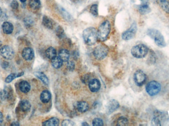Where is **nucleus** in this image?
Wrapping results in <instances>:
<instances>
[{
  "mask_svg": "<svg viewBox=\"0 0 169 126\" xmlns=\"http://www.w3.org/2000/svg\"><path fill=\"white\" fill-rule=\"evenodd\" d=\"M83 37L85 43L89 45H93L97 43L98 39L97 31L94 27H89L84 30Z\"/></svg>",
  "mask_w": 169,
  "mask_h": 126,
  "instance_id": "f257e3e1",
  "label": "nucleus"
},
{
  "mask_svg": "<svg viewBox=\"0 0 169 126\" xmlns=\"http://www.w3.org/2000/svg\"><path fill=\"white\" fill-rule=\"evenodd\" d=\"M147 35L154 40V42L157 46L160 47H166V44L164 37L160 31L155 29H149L147 30Z\"/></svg>",
  "mask_w": 169,
  "mask_h": 126,
  "instance_id": "f03ea898",
  "label": "nucleus"
},
{
  "mask_svg": "<svg viewBox=\"0 0 169 126\" xmlns=\"http://www.w3.org/2000/svg\"><path fill=\"white\" fill-rule=\"evenodd\" d=\"M111 30V25L108 20L105 21L101 24L97 30L98 39L100 41H104L108 37Z\"/></svg>",
  "mask_w": 169,
  "mask_h": 126,
  "instance_id": "7ed1b4c3",
  "label": "nucleus"
},
{
  "mask_svg": "<svg viewBox=\"0 0 169 126\" xmlns=\"http://www.w3.org/2000/svg\"><path fill=\"white\" fill-rule=\"evenodd\" d=\"M149 48L146 45L140 44L133 47L131 49V54L133 56L137 58H143L147 55Z\"/></svg>",
  "mask_w": 169,
  "mask_h": 126,
  "instance_id": "20e7f679",
  "label": "nucleus"
},
{
  "mask_svg": "<svg viewBox=\"0 0 169 126\" xmlns=\"http://www.w3.org/2000/svg\"><path fill=\"white\" fill-rule=\"evenodd\" d=\"M161 89V86L159 82L156 81H151L146 85L145 90L146 92L150 96L157 95Z\"/></svg>",
  "mask_w": 169,
  "mask_h": 126,
  "instance_id": "39448f33",
  "label": "nucleus"
},
{
  "mask_svg": "<svg viewBox=\"0 0 169 126\" xmlns=\"http://www.w3.org/2000/svg\"><path fill=\"white\" fill-rule=\"evenodd\" d=\"M108 53V49L105 45L100 44L94 48L93 54L97 59L102 60L107 56Z\"/></svg>",
  "mask_w": 169,
  "mask_h": 126,
  "instance_id": "423d86ee",
  "label": "nucleus"
},
{
  "mask_svg": "<svg viewBox=\"0 0 169 126\" xmlns=\"http://www.w3.org/2000/svg\"><path fill=\"white\" fill-rule=\"evenodd\" d=\"M137 30H138V28H137V23L136 22H134L130 27V28L125 31L122 33V38L125 40H131L135 36L137 33Z\"/></svg>",
  "mask_w": 169,
  "mask_h": 126,
  "instance_id": "0eeeda50",
  "label": "nucleus"
},
{
  "mask_svg": "<svg viewBox=\"0 0 169 126\" xmlns=\"http://www.w3.org/2000/svg\"><path fill=\"white\" fill-rule=\"evenodd\" d=\"M134 82L138 86H142L146 82V75L141 70H138L134 73Z\"/></svg>",
  "mask_w": 169,
  "mask_h": 126,
  "instance_id": "6e6552de",
  "label": "nucleus"
},
{
  "mask_svg": "<svg viewBox=\"0 0 169 126\" xmlns=\"http://www.w3.org/2000/svg\"><path fill=\"white\" fill-rule=\"evenodd\" d=\"M1 54L6 59L11 60L14 55V51L11 47L5 45L2 47L0 50Z\"/></svg>",
  "mask_w": 169,
  "mask_h": 126,
  "instance_id": "1a4fd4ad",
  "label": "nucleus"
},
{
  "mask_svg": "<svg viewBox=\"0 0 169 126\" xmlns=\"http://www.w3.org/2000/svg\"><path fill=\"white\" fill-rule=\"evenodd\" d=\"M101 84L97 79H92L89 83V87L92 92H97L101 88Z\"/></svg>",
  "mask_w": 169,
  "mask_h": 126,
  "instance_id": "9d476101",
  "label": "nucleus"
},
{
  "mask_svg": "<svg viewBox=\"0 0 169 126\" xmlns=\"http://www.w3.org/2000/svg\"><path fill=\"white\" fill-rule=\"evenodd\" d=\"M119 103L115 100H111L108 103L106 107V111L108 114H111L119 108Z\"/></svg>",
  "mask_w": 169,
  "mask_h": 126,
  "instance_id": "9b49d317",
  "label": "nucleus"
},
{
  "mask_svg": "<svg viewBox=\"0 0 169 126\" xmlns=\"http://www.w3.org/2000/svg\"><path fill=\"white\" fill-rule=\"evenodd\" d=\"M22 56L25 60H32L34 57V52L31 48H25L22 51Z\"/></svg>",
  "mask_w": 169,
  "mask_h": 126,
  "instance_id": "f8f14e48",
  "label": "nucleus"
},
{
  "mask_svg": "<svg viewBox=\"0 0 169 126\" xmlns=\"http://www.w3.org/2000/svg\"><path fill=\"white\" fill-rule=\"evenodd\" d=\"M57 9L60 14L62 16L63 18L66 19V20L71 21L72 20V17L71 16L68 12H67L65 9H64V8L60 5H57Z\"/></svg>",
  "mask_w": 169,
  "mask_h": 126,
  "instance_id": "ddd939ff",
  "label": "nucleus"
},
{
  "mask_svg": "<svg viewBox=\"0 0 169 126\" xmlns=\"http://www.w3.org/2000/svg\"><path fill=\"white\" fill-rule=\"evenodd\" d=\"M42 23L46 28L49 29H53L54 26L53 21L47 16H44L42 20Z\"/></svg>",
  "mask_w": 169,
  "mask_h": 126,
  "instance_id": "4468645a",
  "label": "nucleus"
},
{
  "mask_svg": "<svg viewBox=\"0 0 169 126\" xmlns=\"http://www.w3.org/2000/svg\"><path fill=\"white\" fill-rule=\"evenodd\" d=\"M76 107L78 110L81 113L86 112L89 108V106L88 103L83 101L78 102L77 104Z\"/></svg>",
  "mask_w": 169,
  "mask_h": 126,
  "instance_id": "2eb2a0df",
  "label": "nucleus"
},
{
  "mask_svg": "<svg viewBox=\"0 0 169 126\" xmlns=\"http://www.w3.org/2000/svg\"><path fill=\"white\" fill-rule=\"evenodd\" d=\"M51 94L48 90H44L40 96V100L43 103H47L51 99Z\"/></svg>",
  "mask_w": 169,
  "mask_h": 126,
  "instance_id": "dca6fc26",
  "label": "nucleus"
},
{
  "mask_svg": "<svg viewBox=\"0 0 169 126\" xmlns=\"http://www.w3.org/2000/svg\"><path fill=\"white\" fill-rule=\"evenodd\" d=\"M19 88L22 93H27L30 91L31 86L27 81H22L19 84Z\"/></svg>",
  "mask_w": 169,
  "mask_h": 126,
  "instance_id": "f3484780",
  "label": "nucleus"
},
{
  "mask_svg": "<svg viewBox=\"0 0 169 126\" xmlns=\"http://www.w3.org/2000/svg\"><path fill=\"white\" fill-rule=\"evenodd\" d=\"M3 32L6 34H10L13 32V26L10 22H5L2 25Z\"/></svg>",
  "mask_w": 169,
  "mask_h": 126,
  "instance_id": "a211bd4d",
  "label": "nucleus"
},
{
  "mask_svg": "<svg viewBox=\"0 0 169 126\" xmlns=\"http://www.w3.org/2000/svg\"><path fill=\"white\" fill-rule=\"evenodd\" d=\"M59 57L62 60L63 62H67L69 59L70 54L68 50L63 49L60 50L59 52Z\"/></svg>",
  "mask_w": 169,
  "mask_h": 126,
  "instance_id": "6ab92c4d",
  "label": "nucleus"
},
{
  "mask_svg": "<svg viewBox=\"0 0 169 126\" xmlns=\"http://www.w3.org/2000/svg\"><path fill=\"white\" fill-rule=\"evenodd\" d=\"M160 7L166 13L169 14V2L168 0H157Z\"/></svg>",
  "mask_w": 169,
  "mask_h": 126,
  "instance_id": "aec40b11",
  "label": "nucleus"
},
{
  "mask_svg": "<svg viewBox=\"0 0 169 126\" xmlns=\"http://www.w3.org/2000/svg\"><path fill=\"white\" fill-rule=\"evenodd\" d=\"M59 124H60V121L56 117H53L48 120L47 121H45L43 123L42 125L43 126H58Z\"/></svg>",
  "mask_w": 169,
  "mask_h": 126,
  "instance_id": "412c9836",
  "label": "nucleus"
},
{
  "mask_svg": "<svg viewBox=\"0 0 169 126\" xmlns=\"http://www.w3.org/2000/svg\"><path fill=\"white\" fill-rule=\"evenodd\" d=\"M46 55L50 59L52 60L57 55V51L55 48L53 47L48 48L46 51Z\"/></svg>",
  "mask_w": 169,
  "mask_h": 126,
  "instance_id": "4be33fe9",
  "label": "nucleus"
},
{
  "mask_svg": "<svg viewBox=\"0 0 169 126\" xmlns=\"http://www.w3.org/2000/svg\"><path fill=\"white\" fill-rule=\"evenodd\" d=\"M35 75L41 81L46 85H48L49 83V80L47 76L44 73L42 72H36L35 73Z\"/></svg>",
  "mask_w": 169,
  "mask_h": 126,
  "instance_id": "5701e85b",
  "label": "nucleus"
},
{
  "mask_svg": "<svg viewBox=\"0 0 169 126\" xmlns=\"http://www.w3.org/2000/svg\"><path fill=\"white\" fill-rule=\"evenodd\" d=\"M63 61L58 57H55L52 60V66L55 68H59L62 66Z\"/></svg>",
  "mask_w": 169,
  "mask_h": 126,
  "instance_id": "b1692460",
  "label": "nucleus"
},
{
  "mask_svg": "<svg viewBox=\"0 0 169 126\" xmlns=\"http://www.w3.org/2000/svg\"><path fill=\"white\" fill-rule=\"evenodd\" d=\"M139 13L141 15H145L149 14L151 12V9L149 7V5L146 4H143L142 5H140L138 9Z\"/></svg>",
  "mask_w": 169,
  "mask_h": 126,
  "instance_id": "393cba45",
  "label": "nucleus"
},
{
  "mask_svg": "<svg viewBox=\"0 0 169 126\" xmlns=\"http://www.w3.org/2000/svg\"><path fill=\"white\" fill-rule=\"evenodd\" d=\"M31 107L30 103L27 100H22L20 103V107L21 110L24 112L29 110L31 108Z\"/></svg>",
  "mask_w": 169,
  "mask_h": 126,
  "instance_id": "a878e982",
  "label": "nucleus"
},
{
  "mask_svg": "<svg viewBox=\"0 0 169 126\" xmlns=\"http://www.w3.org/2000/svg\"><path fill=\"white\" fill-rule=\"evenodd\" d=\"M23 74H24L23 72H21V73H11L9 76H7V78L6 79L5 82L7 83H9L12 81H13V80L17 77H20V76L23 75Z\"/></svg>",
  "mask_w": 169,
  "mask_h": 126,
  "instance_id": "bb28decb",
  "label": "nucleus"
},
{
  "mask_svg": "<svg viewBox=\"0 0 169 126\" xmlns=\"http://www.w3.org/2000/svg\"><path fill=\"white\" fill-rule=\"evenodd\" d=\"M29 5L31 9L37 10L40 9L41 7V2L40 0H30Z\"/></svg>",
  "mask_w": 169,
  "mask_h": 126,
  "instance_id": "cd10ccee",
  "label": "nucleus"
},
{
  "mask_svg": "<svg viewBox=\"0 0 169 126\" xmlns=\"http://www.w3.org/2000/svg\"><path fill=\"white\" fill-rule=\"evenodd\" d=\"M90 12L93 16L97 17L98 15V7L97 4H94L90 8Z\"/></svg>",
  "mask_w": 169,
  "mask_h": 126,
  "instance_id": "c85d7f7f",
  "label": "nucleus"
},
{
  "mask_svg": "<svg viewBox=\"0 0 169 126\" xmlns=\"http://www.w3.org/2000/svg\"><path fill=\"white\" fill-rule=\"evenodd\" d=\"M56 33H57V36L60 37V39H61L64 37V31L61 26H58V27H57Z\"/></svg>",
  "mask_w": 169,
  "mask_h": 126,
  "instance_id": "c756f323",
  "label": "nucleus"
},
{
  "mask_svg": "<svg viewBox=\"0 0 169 126\" xmlns=\"http://www.w3.org/2000/svg\"><path fill=\"white\" fill-rule=\"evenodd\" d=\"M128 123V120L126 118L124 117H121L117 120V125L118 126H124L126 125Z\"/></svg>",
  "mask_w": 169,
  "mask_h": 126,
  "instance_id": "7c9ffc66",
  "label": "nucleus"
},
{
  "mask_svg": "<svg viewBox=\"0 0 169 126\" xmlns=\"http://www.w3.org/2000/svg\"><path fill=\"white\" fill-rule=\"evenodd\" d=\"M92 125L94 126H101L103 125V122L101 119L96 118L93 120Z\"/></svg>",
  "mask_w": 169,
  "mask_h": 126,
  "instance_id": "2f4dec72",
  "label": "nucleus"
},
{
  "mask_svg": "<svg viewBox=\"0 0 169 126\" xmlns=\"http://www.w3.org/2000/svg\"><path fill=\"white\" fill-rule=\"evenodd\" d=\"M151 124L153 126H161V125L160 120L157 116L154 117L152 120V122H151Z\"/></svg>",
  "mask_w": 169,
  "mask_h": 126,
  "instance_id": "473e14b6",
  "label": "nucleus"
},
{
  "mask_svg": "<svg viewBox=\"0 0 169 126\" xmlns=\"http://www.w3.org/2000/svg\"><path fill=\"white\" fill-rule=\"evenodd\" d=\"M61 125L63 126H72L75 125V124L70 120H65L62 121Z\"/></svg>",
  "mask_w": 169,
  "mask_h": 126,
  "instance_id": "72a5a7b5",
  "label": "nucleus"
},
{
  "mask_svg": "<svg viewBox=\"0 0 169 126\" xmlns=\"http://www.w3.org/2000/svg\"><path fill=\"white\" fill-rule=\"evenodd\" d=\"M67 68L69 71H73L75 68V64L72 61H70L67 63Z\"/></svg>",
  "mask_w": 169,
  "mask_h": 126,
  "instance_id": "f704fd0d",
  "label": "nucleus"
},
{
  "mask_svg": "<svg viewBox=\"0 0 169 126\" xmlns=\"http://www.w3.org/2000/svg\"><path fill=\"white\" fill-rule=\"evenodd\" d=\"M18 3L16 0H13L12 1L11 4H10V6L12 7V9H16L18 8Z\"/></svg>",
  "mask_w": 169,
  "mask_h": 126,
  "instance_id": "c9c22d12",
  "label": "nucleus"
},
{
  "mask_svg": "<svg viewBox=\"0 0 169 126\" xmlns=\"http://www.w3.org/2000/svg\"><path fill=\"white\" fill-rule=\"evenodd\" d=\"M7 96H8V95H7V92L6 91V90H3L1 92V96L2 99H5L6 98H7Z\"/></svg>",
  "mask_w": 169,
  "mask_h": 126,
  "instance_id": "e433bc0d",
  "label": "nucleus"
},
{
  "mask_svg": "<svg viewBox=\"0 0 169 126\" xmlns=\"http://www.w3.org/2000/svg\"><path fill=\"white\" fill-rule=\"evenodd\" d=\"M3 120V115L1 111H0V125L1 124Z\"/></svg>",
  "mask_w": 169,
  "mask_h": 126,
  "instance_id": "4c0bfd02",
  "label": "nucleus"
},
{
  "mask_svg": "<svg viewBox=\"0 0 169 126\" xmlns=\"http://www.w3.org/2000/svg\"><path fill=\"white\" fill-rule=\"evenodd\" d=\"M11 125L12 126H19L20 124L18 123V122H14L11 124Z\"/></svg>",
  "mask_w": 169,
  "mask_h": 126,
  "instance_id": "58836bf2",
  "label": "nucleus"
},
{
  "mask_svg": "<svg viewBox=\"0 0 169 126\" xmlns=\"http://www.w3.org/2000/svg\"><path fill=\"white\" fill-rule=\"evenodd\" d=\"M82 126H89V125L86 123V122H84L82 124Z\"/></svg>",
  "mask_w": 169,
  "mask_h": 126,
  "instance_id": "ea45409f",
  "label": "nucleus"
},
{
  "mask_svg": "<svg viewBox=\"0 0 169 126\" xmlns=\"http://www.w3.org/2000/svg\"><path fill=\"white\" fill-rule=\"evenodd\" d=\"M2 14V10L1 8H0V17L1 16Z\"/></svg>",
  "mask_w": 169,
  "mask_h": 126,
  "instance_id": "a19ab883",
  "label": "nucleus"
},
{
  "mask_svg": "<svg viewBox=\"0 0 169 126\" xmlns=\"http://www.w3.org/2000/svg\"><path fill=\"white\" fill-rule=\"evenodd\" d=\"M20 1L21 2H22V3H24V2L26 1V0H20Z\"/></svg>",
  "mask_w": 169,
  "mask_h": 126,
  "instance_id": "79ce46f5",
  "label": "nucleus"
},
{
  "mask_svg": "<svg viewBox=\"0 0 169 126\" xmlns=\"http://www.w3.org/2000/svg\"><path fill=\"white\" fill-rule=\"evenodd\" d=\"M140 1H142V0H140Z\"/></svg>",
  "mask_w": 169,
  "mask_h": 126,
  "instance_id": "37998d69",
  "label": "nucleus"
}]
</instances>
